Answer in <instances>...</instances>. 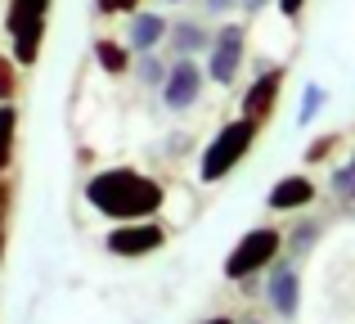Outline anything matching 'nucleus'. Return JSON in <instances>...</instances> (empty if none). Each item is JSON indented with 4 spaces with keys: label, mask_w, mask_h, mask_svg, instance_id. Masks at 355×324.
<instances>
[{
    "label": "nucleus",
    "mask_w": 355,
    "mask_h": 324,
    "mask_svg": "<svg viewBox=\"0 0 355 324\" xmlns=\"http://www.w3.org/2000/svg\"><path fill=\"white\" fill-rule=\"evenodd\" d=\"M166 5H180V0H166Z\"/></svg>",
    "instance_id": "bb28decb"
},
{
    "label": "nucleus",
    "mask_w": 355,
    "mask_h": 324,
    "mask_svg": "<svg viewBox=\"0 0 355 324\" xmlns=\"http://www.w3.org/2000/svg\"><path fill=\"white\" fill-rule=\"evenodd\" d=\"M279 9H284V18H297L306 9V0H279Z\"/></svg>",
    "instance_id": "5701e85b"
},
{
    "label": "nucleus",
    "mask_w": 355,
    "mask_h": 324,
    "mask_svg": "<svg viewBox=\"0 0 355 324\" xmlns=\"http://www.w3.org/2000/svg\"><path fill=\"white\" fill-rule=\"evenodd\" d=\"M315 198V185L306 176H284V180L270 189V207L275 212H288V207H306Z\"/></svg>",
    "instance_id": "6e6552de"
},
{
    "label": "nucleus",
    "mask_w": 355,
    "mask_h": 324,
    "mask_svg": "<svg viewBox=\"0 0 355 324\" xmlns=\"http://www.w3.org/2000/svg\"><path fill=\"white\" fill-rule=\"evenodd\" d=\"M230 5H234V0H207L211 14H230Z\"/></svg>",
    "instance_id": "b1692460"
},
{
    "label": "nucleus",
    "mask_w": 355,
    "mask_h": 324,
    "mask_svg": "<svg viewBox=\"0 0 355 324\" xmlns=\"http://www.w3.org/2000/svg\"><path fill=\"white\" fill-rule=\"evenodd\" d=\"M45 14H50V0H9V14H5L9 36L27 23H45Z\"/></svg>",
    "instance_id": "9b49d317"
},
{
    "label": "nucleus",
    "mask_w": 355,
    "mask_h": 324,
    "mask_svg": "<svg viewBox=\"0 0 355 324\" xmlns=\"http://www.w3.org/2000/svg\"><path fill=\"white\" fill-rule=\"evenodd\" d=\"M239 5H243V9H248V14H257V9H266V5H270V0H239Z\"/></svg>",
    "instance_id": "393cba45"
},
{
    "label": "nucleus",
    "mask_w": 355,
    "mask_h": 324,
    "mask_svg": "<svg viewBox=\"0 0 355 324\" xmlns=\"http://www.w3.org/2000/svg\"><path fill=\"white\" fill-rule=\"evenodd\" d=\"M104 244H108V253H117V257H148V253H157V248L166 244V235H162V225L130 221V225H117Z\"/></svg>",
    "instance_id": "20e7f679"
},
{
    "label": "nucleus",
    "mask_w": 355,
    "mask_h": 324,
    "mask_svg": "<svg viewBox=\"0 0 355 324\" xmlns=\"http://www.w3.org/2000/svg\"><path fill=\"white\" fill-rule=\"evenodd\" d=\"M333 189H338L342 198H355V158H351L347 167H342L338 176H333Z\"/></svg>",
    "instance_id": "a211bd4d"
},
{
    "label": "nucleus",
    "mask_w": 355,
    "mask_h": 324,
    "mask_svg": "<svg viewBox=\"0 0 355 324\" xmlns=\"http://www.w3.org/2000/svg\"><path fill=\"white\" fill-rule=\"evenodd\" d=\"M166 36H171V45L180 50V59H189L193 50L211 45V41H207V32H202L198 23H175V27H166Z\"/></svg>",
    "instance_id": "ddd939ff"
},
{
    "label": "nucleus",
    "mask_w": 355,
    "mask_h": 324,
    "mask_svg": "<svg viewBox=\"0 0 355 324\" xmlns=\"http://www.w3.org/2000/svg\"><path fill=\"white\" fill-rule=\"evenodd\" d=\"M243 63V27H225V32H216V41H211V81H220V86H230L234 81Z\"/></svg>",
    "instance_id": "423d86ee"
},
{
    "label": "nucleus",
    "mask_w": 355,
    "mask_h": 324,
    "mask_svg": "<svg viewBox=\"0 0 355 324\" xmlns=\"http://www.w3.org/2000/svg\"><path fill=\"white\" fill-rule=\"evenodd\" d=\"M14 131H18V113L14 108H0V171L14 158Z\"/></svg>",
    "instance_id": "2eb2a0df"
},
{
    "label": "nucleus",
    "mask_w": 355,
    "mask_h": 324,
    "mask_svg": "<svg viewBox=\"0 0 355 324\" xmlns=\"http://www.w3.org/2000/svg\"><path fill=\"white\" fill-rule=\"evenodd\" d=\"M202 95V68L193 59H175L162 77V99L166 108H189Z\"/></svg>",
    "instance_id": "39448f33"
},
{
    "label": "nucleus",
    "mask_w": 355,
    "mask_h": 324,
    "mask_svg": "<svg viewBox=\"0 0 355 324\" xmlns=\"http://www.w3.org/2000/svg\"><path fill=\"white\" fill-rule=\"evenodd\" d=\"M18 90V77H14V63L5 59V54H0V99H9Z\"/></svg>",
    "instance_id": "6ab92c4d"
},
{
    "label": "nucleus",
    "mask_w": 355,
    "mask_h": 324,
    "mask_svg": "<svg viewBox=\"0 0 355 324\" xmlns=\"http://www.w3.org/2000/svg\"><path fill=\"white\" fill-rule=\"evenodd\" d=\"M279 86H284V68H266L248 86V95H243V117H248V122H257V126L266 122L270 108H275V99H279Z\"/></svg>",
    "instance_id": "0eeeda50"
},
{
    "label": "nucleus",
    "mask_w": 355,
    "mask_h": 324,
    "mask_svg": "<svg viewBox=\"0 0 355 324\" xmlns=\"http://www.w3.org/2000/svg\"><path fill=\"white\" fill-rule=\"evenodd\" d=\"M41 41H45V23H27L14 32V59L23 63V68H32L36 59H41Z\"/></svg>",
    "instance_id": "9d476101"
},
{
    "label": "nucleus",
    "mask_w": 355,
    "mask_h": 324,
    "mask_svg": "<svg viewBox=\"0 0 355 324\" xmlns=\"http://www.w3.org/2000/svg\"><path fill=\"white\" fill-rule=\"evenodd\" d=\"M162 77H166V68L144 50V54H139V81H144V86H162Z\"/></svg>",
    "instance_id": "f3484780"
},
{
    "label": "nucleus",
    "mask_w": 355,
    "mask_h": 324,
    "mask_svg": "<svg viewBox=\"0 0 355 324\" xmlns=\"http://www.w3.org/2000/svg\"><path fill=\"white\" fill-rule=\"evenodd\" d=\"M162 36H166V23H162L157 14H135V23H130V45H135L139 54L153 50Z\"/></svg>",
    "instance_id": "f8f14e48"
},
{
    "label": "nucleus",
    "mask_w": 355,
    "mask_h": 324,
    "mask_svg": "<svg viewBox=\"0 0 355 324\" xmlns=\"http://www.w3.org/2000/svg\"><path fill=\"white\" fill-rule=\"evenodd\" d=\"M99 14H126V9H135V0H95Z\"/></svg>",
    "instance_id": "4be33fe9"
},
{
    "label": "nucleus",
    "mask_w": 355,
    "mask_h": 324,
    "mask_svg": "<svg viewBox=\"0 0 355 324\" xmlns=\"http://www.w3.org/2000/svg\"><path fill=\"white\" fill-rule=\"evenodd\" d=\"M279 253V230H248V235L234 244V253L225 257V275L230 280H252L266 262H275Z\"/></svg>",
    "instance_id": "7ed1b4c3"
},
{
    "label": "nucleus",
    "mask_w": 355,
    "mask_h": 324,
    "mask_svg": "<svg viewBox=\"0 0 355 324\" xmlns=\"http://www.w3.org/2000/svg\"><path fill=\"white\" fill-rule=\"evenodd\" d=\"M270 307L279 316H293L297 311V271H288V266L275 271V280H270Z\"/></svg>",
    "instance_id": "1a4fd4ad"
},
{
    "label": "nucleus",
    "mask_w": 355,
    "mask_h": 324,
    "mask_svg": "<svg viewBox=\"0 0 355 324\" xmlns=\"http://www.w3.org/2000/svg\"><path fill=\"white\" fill-rule=\"evenodd\" d=\"M252 144H257V122H248V117H239V122H230V126H220L216 131V140L207 144V153H202V180H220V176H230L234 167L252 153Z\"/></svg>",
    "instance_id": "f03ea898"
},
{
    "label": "nucleus",
    "mask_w": 355,
    "mask_h": 324,
    "mask_svg": "<svg viewBox=\"0 0 355 324\" xmlns=\"http://www.w3.org/2000/svg\"><path fill=\"white\" fill-rule=\"evenodd\" d=\"M207 324H234V320H207Z\"/></svg>",
    "instance_id": "a878e982"
},
{
    "label": "nucleus",
    "mask_w": 355,
    "mask_h": 324,
    "mask_svg": "<svg viewBox=\"0 0 355 324\" xmlns=\"http://www.w3.org/2000/svg\"><path fill=\"white\" fill-rule=\"evenodd\" d=\"M5 225H9V189L0 185V257H5Z\"/></svg>",
    "instance_id": "412c9836"
},
{
    "label": "nucleus",
    "mask_w": 355,
    "mask_h": 324,
    "mask_svg": "<svg viewBox=\"0 0 355 324\" xmlns=\"http://www.w3.org/2000/svg\"><path fill=\"white\" fill-rule=\"evenodd\" d=\"M95 59H99V68H104V72H113V77H117V72H126L130 54L121 50L117 41H99V45H95Z\"/></svg>",
    "instance_id": "4468645a"
},
{
    "label": "nucleus",
    "mask_w": 355,
    "mask_h": 324,
    "mask_svg": "<svg viewBox=\"0 0 355 324\" xmlns=\"http://www.w3.org/2000/svg\"><path fill=\"white\" fill-rule=\"evenodd\" d=\"M162 185L148 180L139 171H126V167H113V171H99L86 180V203L104 216L117 221H139V216H153L162 207Z\"/></svg>",
    "instance_id": "f257e3e1"
},
{
    "label": "nucleus",
    "mask_w": 355,
    "mask_h": 324,
    "mask_svg": "<svg viewBox=\"0 0 355 324\" xmlns=\"http://www.w3.org/2000/svg\"><path fill=\"white\" fill-rule=\"evenodd\" d=\"M333 144H338V135H324V140H315V144H311V149H306V158H311V162H320V158H329V149H333Z\"/></svg>",
    "instance_id": "aec40b11"
},
{
    "label": "nucleus",
    "mask_w": 355,
    "mask_h": 324,
    "mask_svg": "<svg viewBox=\"0 0 355 324\" xmlns=\"http://www.w3.org/2000/svg\"><path fill=\"white\" fill-rule=\"evenodd\" d=\"M324 104H329V90H324V86H315V81H311V86H306V95H302V113H297V122H311V117L315 113H320V108Z\"/></svg>",
    "instance_id": "dca6fc26"
}]
</instances>
